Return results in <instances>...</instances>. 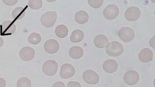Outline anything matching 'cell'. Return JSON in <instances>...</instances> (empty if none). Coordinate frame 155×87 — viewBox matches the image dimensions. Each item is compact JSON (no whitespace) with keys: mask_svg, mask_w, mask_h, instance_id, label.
Listing matches in <instances>:
<instances>
[{"mask_svg":"<svg viewBox=\"0 0 155 87\" xmlns=\"http://www.w3.org/2000/svg\"><path fill=\"white\" fill-rule=\"evenodd\" d=\"M124 51L123 44L117 41H112L107 44L106 52L108 55L116 57L121 56Z\"/></svg>","mask_w":155,"mask_h":87,"instance_id":"cell-1","label":"cell"},{"mask_svg":"<svg viewBox=\"0 0 155 87\" xmlns=\"http://www.w3.org/2000/svg\"><path fill=\"white\" fill-rule=\"evenodd\" d=\"M58 14L55 11H48L42 15L41 22L44 27L51 28L55 24L57 21Z\"/></svg>","mask_w":155,"mask_h":87,"instance_id":"cell-2","label":"cell"},{"mask_svg":"<svg viewBox=\"0 0 155 87\" xmlns=\"http://www.w3.org/2000/svg\"><path fill=\"white\" fill-rule=\"evenodd\" d=\"M58 67V63L55 60H48L42 66V71L47 76H53L57 73Z\"/></svg>","mask_w":155,"mask_h":87,"instance_id":"cell-3","label":"cell"},{"mask_svg":"<svg viewBox=\"0 0 155 87\" xmlns=\"http://www.w3.org/2000/svg\"><path fill=\"white\" fill-rule=\"evenodd\" d=\"M118 36L120 39L125 42H130L135 37L134 31L129 27H124L120 29Z\"/></svg>","mask_w":155,"mask_h":87,"instance_id":"cell-4","label":"cell"},{"mask_svg":"<svg viewBox=\"0 0 155 87\" xmlns=\"http://www.w3.org/2000/svg\"><path fill=\"white\" fill-rule=\"evenodd\" d=\"M83 80L87 84L96 85L99 82L100 77L95 71L88 69L85 71L82 75Z\"/></svg>","mask_w":155,"mask_h":87,"instance_id":"cell-5","label":"cell"},{"mask_svg":"<svg viewBox=\"0 0 155 87\" xmlns=\"http://www.w3.org/2000/svg\"><path fill=\"white\" fill-rule=\"evenodd\" d=\"M0 27V32L2 36L11 35L14 34L16 31V26L14 22L11 21H5Z\"/></svg>","mask_w":155,"mask_h":87,"instance_id":"cell-6","label":"cell"},{"mask_svg":"<svg viewBox=\"0 0 155 87\" xmlns=\"http://www.w3.org/2000/svg\"><path fill=\"white\" fill-rule=\"evenodd\" d=\"M119 7L115 5H108L103 11L104 16L108 20L116 19L119 14Z\"/></svg>","mask_w":155,"mask_h":87,"instance_id":"cell-7","label":"cell"},{"mask_svg":"<svg viewBox=\"0 0 155 87\" xmlns=\"http://www.w3.org/2000/svg\"><path fill=\"white\" fill-rule=\"evenodd\" d=\"M124 80L126 84L129 85H134L139 82L140 80V75L136 71L129 70L125 73Z\"/></svg>","mask_w":155,"mask_h":87,"instance_id":"cell-8","label":"cell"},{"mask_svg":"<svg viewBox=\"0 0 155 87\" xmlns=\"http://www.w3.org/2000/svg\"><path fill=\"white\" fill-rule=\"evenodd\" d=\"M141 11L140 9L136 6L129 7L126 11L125 16L127 21L133 22L139 19L140 17Z\"/></svg>","mask_w":155,"mask_h":87,"instance_id":"cell-9","label":"cell"},{"mask_svg":"<svg viewBox=\"0 0 155 87\" xmlns=\"http://www.w3.org/2000/svg\"><path fill=\"white\" fill-rule=\"evenodd\" d=\"M35 52L33 48L25 46L23 47L19 51V56L21 59L25 61H30L34 59Z\"/></svg>","mask_w":155,"mask_h":87,"instance_id":"cell-10","label":"cell"},{"mask_svg":"<svg viewBox=\"0 0 155 87\" xmlns=\"http://www.w3.org/2000/svg\"><path fill=\"white\" fill-rule=\"evenodd\" d=\"M75 72V69L72 65L65 63L62 66L60 75L62 79H69L73 76Z\"/></svg>","mask_w":155,"mask_h":87,"instance_id":"cell-11","label":"cell"},{"mask_svg":"<svg viewBox=\"0 0 155 87\" xmlns=\"http://www.w3.org/2000/svg\"><path fill=\"white\" fill-rule=\"evenodd\" d=\"M44 49L47 53L54 54L59 51L60 45L57 40L51 39L47 40L44 45Z\"/></svg>","mask_w":155,"mask_h":87,"instance_id":"cell-12","label":"cell"},{"mask_svg":"<svg viewBox=\"0 0 155 87\" xmlns=\"http://www.w3.org/2000/svg\"><path fill=\"white\" fill-rule=\"evenodd\" d=\"M119 65L115 60H106L103 64V68L104 71L108 73H112L116 72L118 69Z\"/></svg>","mask_w":155,"mask_h":87,"instance_id":"cell-13","label":"cell"},{"mask_svg":"<svg viewBox=\"0 0 155 87\" xmlns=\"http://www.w3.org/2000/svg\"><path fill=\"white\" fill-rule=\"evenodd\" d=\"M153 53L150 48H145L139 53L138 58L141 62L148 63L152 60L153 58Z\"/></svg>","mask_w":155,"mask_h":87,"instance_id":"cell-14","label":"cell"},{"mask_svg":"<svg viewBox=\"0 0 155 87\" xmlns=\"http://www.w3.org/2000/svg\"><path fill=\"white\" fill-rule=\"evenodd\" d=\"M108 42V38L105 35H98L95 37L94 44L96 47L102 48L106 47Z\"/></svg>","mask_w":155,"mask_h":87,"instance_id":"cell-15","label":"cell"},{"mask_svg":"<svg viewBox=\"0 0 155 87\" xmlns=\"http://www.w3.org/2000/svg\"><path fill=\"white\" fill-rule=\"evenodd\" d=\"M84 53V51L83 48L78 46L71 47L69 52L70 56L74 59H81L83 56Z\"/></svg>","mask_w":155,"mask_h":87,"instance_id":"cell-16","label":"cell"},{"mask_svg":"<svg viewBox=\"0 0 155 87\" xmlns=\"http://www.w3.org/2000/svg\"><path fill=\"white\" fill-rule=\"evenodd\" d=\"M89 18V15L86 11H80L75 13V19L76 22L80 24H84L88 22Z\"/></svg>","mask_w":155,"mask_h":87,"instance_id":"cell-17","label":"cell"},{"mask_svg":"<svg viewBox=\"0 0 155 87\" xmlns=\"http://www.w3.org/2000/svg\"><path fill=\"white\" fill-rule=\"evenodd\" d=\"M84 36V32L83 31L77 29L74 31L71 34L70 37L71 41L73 43H78L83 40Z\"/></svg>","mask_w":155,"mask_h":87,"instance_id":"cell-18","label":"cell"},{"mask_svg":"<svg viewBox=\"0 0 155 87\" xmlns=\"http://www.w3.org/2000/svg\"><path fill=\"white\" fill-rule=\"evenodd\" d=\"M56 35L58 37L64 38L67 37L68 34L69 30L68 27L64 24L58 25L55 30Z\"/></svg>","mask_w":155,"mask_h":87,"instance_id":"cell-19","label":"cell"},{"mask_svg":"<svg viewBox=\"0 0 155 87\" xmlns=\"http://www.w3.org/2000/svg\"><path fill=\"white\" fill-rule=\"evenodd\" d=\"M26 14V10L22 7H18L13 10L12 12L13 18L16 20L22 19Z\"/></svg>","mask_w":155,"mask_h":87,"instance_id":"cell-20","label":"cell"},{"mask_svg":"<svg viewBox=\"0 0 155 87\" xmlns=\"http://www.w3.org/2000/svg\"><path fill=\"white\" fill-rule=\"evenodd\" d=\"M41 40V36L38 33H32L28 37V40L29 43L33 45H36L39 44Z\"/></svg>","mask_w":155,"mask_h":87,"instance_id":"cell-21","label":"cell"},{"mask_svg":"<svg viewBox=\"0 0 155 87\" xmlns=\"http://www.w3.org/2000/svg\"><path fill=\"white\" fill-rule=\"evenodd\" d=\"M31 82L28 78L26 77H22L17 81V87H31Z\"/></svg>","mask_w":155,"mask_h":87,"instance_id":"cell-22","label":"cell"},{"mask_svg":"<svg viewBox=\"0 0 155 87\" xmlns=\"http://www.w3.org/2000/svg\"><path fill=\"white\" fill-rule=\"evenodd\" d=\"M28 5L33 9L38 10L42 7V1L41 0H29Z\"/></svg>","mask_w":155,"mask_h":87,"instance_id":"cell-23","label":"cell"},{"mask_svg":"<svg viewBox=\"0 0 155 87\" xmlns=\"http://www.w3.org/2000/svg\"><path fill=\"white\" fill-rule=\"evenodd\" d=\"M88 1L90 6L94 8H99L104 2V0H88Z\"/></svg>","mask_w":155,"mask_h":87,"instance_id":"cell-24","label":"cell"},{"mask_svg":"<svg viewBox=\"0 0 155 87\" xmlns=\"http://www.w3.org/2000/svg\"><path fill=\"white\" fill-rule=\"evenodd\" d=\"M67 87H82L80 83L74 81H71L68 83Z\"/></svg>","mask_w":155,"mask_h":87,"instance_id":"cell-25","label":"cell"},{"mask_svg":"<svg viewBox=\"0 0 155 87\" xmlns=\"http://www.w3.org/2000/svg\"><path fill=\"white\" fill-rule=\"evenodd\" d=\"M3 3L8 5H15L18 2V0H3Z\"/></svg>","mask_w":155,"mask_h":87,"instance_id":"cell-26","label":"cell"},{"mask_svg":"<svg viewBox=\"0 0 155 87\" xmlns=\"http://www.w3.org/2000/svg\"><path fill=\"white\" fill-rule=\"evenodd\" d=\"M52 87H65V86L64 82H58L54 83Z\"/></svg>","mask_w":155,"mask_h":87,"instance_id":"cell-27","label":"cell"},{"mask_svg":"<svg viewBox=\"0 0 155 87\" xmlns=\"http://www.w3.org/2000/svg\"><path fill=\"white\" fill-rule=\"evenodd\" d=\"M6 82L4 79L0 77V87H5Z\"/></svg>","mask_w":155,"mask_h":87,"instance_id":"cell-28","label":"cell"},{"mask_svg":"<svg viewBox=\"0 0 155 87\" xmlns=\"http://www.w3.org/2000/svg\"><path fill=\"white\" fill-rule=\"evenodd\" d=\"M150 44L151 47L155 48V36L151 38L150 40Z\"/></svg>","mask_w":155,"mask_h":87,"instance_id":"cell-29","label":"cell"},{"mask_svg":"<svg viewBox=\"0 0 155 87\" xmlns=\"http://www.w3.org/2000/svg\"><path fill=\"white\" fill-rule=\"evenodd\" d=\"M4 43V41L3 39L0 37V48L2 47L3 46Z\"/></svg>","mask_w":155,"mask_h":87,"instance_id":"cell-30","label":"cell"},{"mask_svg":"<svg viewBox=\"0 0 155 87\" xmlns=\"http://www.w3.org/2000/svg\"><path fill=\"white\" fill-rule=\"evenodd\" d=\"M0 53H1V50H0Z\"/></svg>","mask_w":155,"mask_h":87,"instance_id":"cell-31","label":"cell"}]
</instances>
